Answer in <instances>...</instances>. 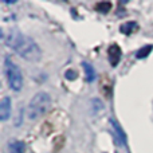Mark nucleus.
I'll return each instance as SVG.
<instances>
[{"label":"nucleus","mask_w":153,"mask_h":153,"mask_svg":"<svg viewBox=\"0 0 153 153\" xmlns=\"http://www.w3.org/2000/svg\"><path fill=\"white\" fill-rule=\"evenodd\" d=\"M110 8H111V3H109V1H101V3H97V4H95V10L102 12V13L109 12Z\"/></svg>","instance_id":"11"},{"label":"nucleus","mask_w":153,"mask_h":153,"mask_svg":"<svg viewBox=\"0 0 153 153\" xmlns=\"http://www.w3.org/2000/svg\"><path fill=\"white\" fill-rule=\"evenodd\" d=\"M82 66H83V70H85V73H86L87 81L93 82L95 79V70H94V67H93L90 63H87V62H83V63H82Z\"/></svg>","instance_id":"10"},{"label":"nucleus","mask_w":153,"mask_h":153,"mask_svg":"<svg viewBox=\"0 0 153 153\" xmlns=\"http://www.w3.org/2000/svg\"><path fill=\"white\" fill-rule=\"evenodd\" d=\"M11 116V100L10 97H3L0 102V120L7 121Z\"/></svg>","instance_id":"6"},{"label":"nucleus","mask_w":153,"mask_h":153,"mask_svg":"<svg viewBox=\"0 0 153 153\" xmlns=\"http://www.w3.org/2000/svg\"><path fill=\"white\" fill-rule=\"evenodd\" d=\"M4 71H5V78H7V82L11 89L15 90V91L22 90V87H23V74H22V70L8 56L4 61Z\"/></svg>","instance_id":"3"},{"label":"nucleus","mask_w":153,"mask_h":153,"mask_svg":"<svg viewBox=\"0 0 153 153\" xmlns=\"http://www.w3.org/2000/svg\"><path fill=\"white\" fill-rule=\"evenodd\" d=\"M4 42L8 47L15 50L23 59L30 62H38L42 56L39 46L30 36L24 35L18 30H11L7 36H4Z\"/></svg>","instance_id":"1"},{"label":"nucleus","mask_w":153,"mask_h":153,"mask_svg":"<svg viewBox=\"0 0 153 153\" xmlns=\"http://www.w3.org/2000/svg\"><path fill=\"white\" fill-rule=\"evenodd\" d=\"M109 122H110L111 132L114 133V137L117 138V141H118L121 145H126V134H125V132L122 130L121 125H120L114 118H110Z\"/></svg>","instance_id":"4"},{"label":"nucleus","mask_w":153,"mask_h":153,"mask_svg":"<svg viewBox=\"0 0 153 153\" xmlns=\"http://www.w3.org/2000/svg\"><path fill=\"white\" fill-rule=\"evenodd\" d=\"M153 50V46L151 45V46H145V47H143L141 50H138L137 51V58L138 59H144V58H146V56L151 54V51Z\"/></svg>","instance_id":"12"},{"label":"nucleus","mask_w":153,"mask_h":153,"mask_svg":"<svg viewBox=\"0 0 153 153\" xmlns=\"http://www.w3.org/2000/svg\"><path fill=\"white\" fill-rule=\"evenodd\" d=\"M100 89L101 91H102V94L105 95L106 98H110L111 95V81L108 78V76H102L100 81Z\"/></svg>","instance_id":"8"},{"label":"nucleus","mask_w":153,"mask_h":153,"mask_svg":"<svg viewBox=\"0 0 153 153\" xmlns=\"http://www.w3.org/2000/svg\"><path fill=\"white\" fill-rule=\"evenodd\" d=\"M65 76H66L67 79H70V81H74V79H76V71L75 70H67L66 73H65Z\"/></svg>","instance_id":"13"},{"label":"nucleus","mask_w":153,"mask_h":153,"mask_svg":"<svg viewBox=\"0 0 153 153\" xmlns=\"http://www.w3.org/2000/svg\"><path fill=\"white\" fill-rule=\"evenodd\" d=\"M108 54H109V61H110V65L113 67H116L118 65L120 59H121V55H122V50L118 45H111L108 50Z\"/></svg>","instance_id":"5"},{"label":"nucleus","mask_w":153,"mask_h":153,"mask_svg":"<svg viewBox=\"0 0 153 153\" xmlns=\"http://www.w3.org/2000/svg\"><path fill=\"white\" fill-rule=\"evenodd\" d=\"M51 105V97L50 94L45 91H39L32 97V100L30 101L28 106H27V117L31 121L38 120L47 113V110L50 109Z\"/></svg>","instance_id":"2"},{"label":"nucleus","mask_w":153,"mask_h":153,"mask_svg":"<svg viewBox=\"0 0 153 153\" xmlns=\"http://www.w3.org/2000/svg\"><path fill=\"white\" fill-rule=\"evenodd\" d=\"M24 144L18 140H11L7 144V153H24Z\"/></svg>","instance_id":"7"},{"label":"nucleus","mask_w":153,"mask_h":153,"mask_svg":"<svg viewBox=\"0 0 153 153\" xmlns=\"http://www.w3.org/2000/svg\"><path fill=\"white\" fill-rule=\"evenodd\" d=\"M138 28H140V27H138V24L136 23V22H128V23H124L121 26V32L125 35H129V34L136 32Z\"/></svg>","instance_id":"9"}]
</instances>
